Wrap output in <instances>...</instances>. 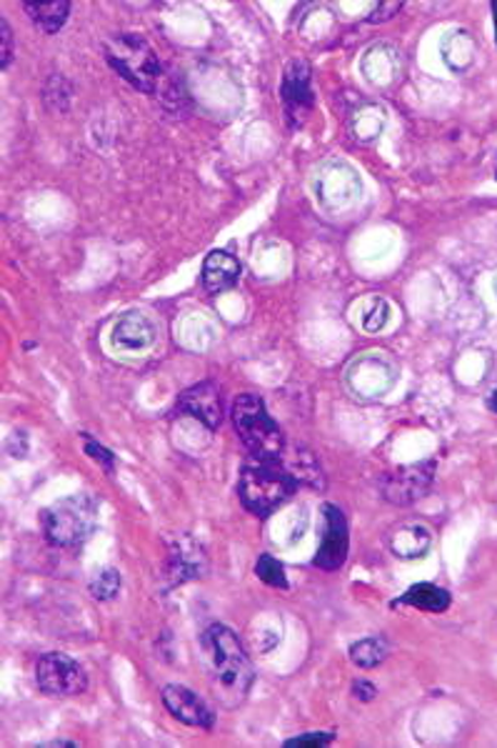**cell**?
Segmentation results:
<instances>
[{
	"mask_svg": "<svg viewBox=\"0 0 497 748\" xmlns=\"http://www.w3.org/2000/svg\"><path fill=\"white\" fill-rule=\"evenodd\" d=\"M201 649L208 668L210 684L218 699L226 705H238L253 686V663L247 659L243 643L228 626L213 624L201 636Z\"/></svg>",
	"mask_w": 497,
	"mask_h": 748,
	"instance_id": "obj_1",
	"label": "cell"
},
{
	"mask_svg": "<svg viewBox=\"0 0 497 748\" xmlns=\"http://www.w3.org/2000/svg\"><path fill=\"white\" fill-rule=\"evenodd\" d=\"M300 488V481L280 461H260L255 458L247 463L238 479V498L245 511L258 518H268L286 504Z\"/></svg>",
	"mask_w": 497,
	"mask_h": 748,
	"instance_id": "obj_2",
	"label": "cell"
},
{
	"mask_svg": "<svg viewBox=\"0 0 497 748\" xmlns=\"http://www.w3.org/2000/svg\"><path fill=\"white\" fill-rule=\"evenodd\" d=\"M98 526V504L88 493H73L53 500L40 514V529L50 546L75 548L85 543Z\"/></svg>",
	"mask_w": 497,
	"mask_h": 748,
	"instance_id": "obj_3",
	"label": "cell"
},
{
	"mask_svg": "<svg viewBox=\"0 0 497 748\" xmlns=\"http://www.w3.org/2000/svg\"><path fill=\"white\" fill-rule=\"evenodd\" d=\"M230 415H233V426L240 441L251 450L253 458H260V461H280L282 448H286V436H282L280 426L268 413L260 396H235Z\"/></svg>",
	"mask_w": 497,
	"mask_h": 748,
	"instance_id": "obj_4",
	"label": "cell"
},
{
	"mask_svg": "<svg viewBox=\"0 0 497 748\" xmlns=\"http://www.w3.org/2000/svg\"><path fill=\"white\" fill-rule=\"evenodd\" d=\"M106 61L110 68L143 93H156L160 81V58L138 33H116L106 40Z\"/></svg>",
	"mask_w": 497,
	"mask_h": 748,
	"instance_id": "obj_5",
	"label": "cell"
},
{
	"mask_svg": "<svg viewBox=\"0 0 497 748\" xmlns=\"http://www.w3.org/2000/svg\"><path fill=\"white\" fill-rule=\"evenodd\" d=\"M438 473V461L427 458V461L400 466V469L383 475L380 491L388 504L392 506H410L415 500L425 498L435 483Z\"/></svg>",
	"mask_w": 497,
	"mask_h": 748,
	"instance_id": "obj_6",
	"label": "cell"
},
{
	"mask_svg": "<svg viewBox=\"0 0 497 748\" xmlns=\"http://www.w3.org/2000/svg\"><path fill=\"white\" fill-rule=\"evenodd\" d=\"M36 684L43 693L56 696V699H68L78 696L88 686L83 666L65 653H43L36 663Z\"/></svg>",
	"mask_w": 497,
	"mask_h": 748,
	"instance_id": "obj_7",
	"label": "cell"
},
{
	"mask_svg": "<svg viewBox=\"0 0 497 748\" xmlns=\"http://www.w3.org/2000/svg\"><path fill=\"white\" fill-rule=\"evenodd\" d=\"M280 98L290 129H303L315 108L313 71L303 58H293V61L288 63L280 83Z\"/></svg>",
	"mask_w": 497,
	"mask_h": 748,
	"instance_id": "obj_8",
	"label": "cell"
},
{
	"mask_svg": "<svg viewBox=\"0 0 497 748\" xmlns=\"http://www.w3.org/2000/svg\"><path fill=\"white\" fill-rule=\"evenodd\" d=\"M350 551V531H348V518L340 511L336 504L323 506V535L318 554H315L313 564L323 568V571H338L342 564L348 560Z\"/></svg>",
	"mask_w": 497,
	"mask_h": 748,
	"instance_id": "obj_9",
	"label": "cell"
},
{
	"mask_svg": "<svg viewBox=\"0 0 497 748\" xmlns=\"http://www.w3.org/2000/svg\"><path fill=\"white\" fill-rule=\"evenodd\" d=\"M158 341V326L148 313L131 311L123 313L116 321L113 334H110V346L120 353H143Z\"/></svg>",
	"mask_w": 497,
	"mask_h": 748,
	"instance_id": "obj_10",
	"label": "cell"
},
{
	"mask_svg": "<svg viewBox=\"0 0 497 748\" xmlns=\"http://www.w3.org/2000/svg\"><path fill=\"white\" fill-rule=\"evenodd\" d=\"M178 413L191 415L208 431H216L222 423V398L218 384L203 381V384L183 390L178 398Z\"/></svg>",
	"mask_w": 497,
	"mask_h": 748,
	"instance_id": "obj_11",
	"label": "cell"
},
{
	"mask_svg": "<svg viewBox=\"0 0 497 748\" xmlns=\"http://www.w3.org/2000/svg\"><path fill=\"white\" fill-rule=\"evenodd\" d=\"M162 703L170 711V716L178 719L180 724L193 726V728H213L216 716H213L210 705L205 703L198 693L191 688L170 684L162 688Z\"/></svg>",
	"mask_w": 497,
	"mask_h": 748,
	"instance_id": "obj_12",
	"label": "cell"
},
{
	"mask_svg": "<svg viewBox=\"0 0 497 748\" xmlns=\"http://www.w3.org/2000/svg\"><path fill=\"white\" fill-rule=\"evenodd\" d=\"M203 288L210 295L226 293L238 286L240 280V261L228 251H213L203 261Z\"/></svg>",
	"mask_w": 497,
	"mask_h": 748,
	"instance_id": "obj_13",
	"label": "cell"
},
{
	"mask_svg": "<svg viewBox=\"0 0 497 748\" xmlns=\"http://www.w3.org/2000/svg\"><path fill=\"white\" fill-rule=\"evenodd\" d=\"M433 543V531L423 523H402L390 533V551L402 560H415L427 554Z\"/></svg>",
	"mask_w": 497,
	"mask_h": 748,
	"instance_id": "obj_14",
	"label": "cell"
},
{
	"mask_svg": "<svg viewBox=\"0 0 497 748\" xmlns=\"http://www.w3.org/2000/svg\"><path fill=\"white\" fill-rule=\"evenodd\" d=\"M203 568H205L203 548L193 539L183 535V539L173 546V551H170L168 571L170 576H173V583H183V581H191V578H198L203 574Z\"/></svg>",
	"mask_w": 497,
	"mask_h": 748,
	"instance_id": "obj_15",
	"label": "cell"
},
{
	"mask_svg": "<svg viewBox=\"0 0 497 748\" xmlns=\"http://www.w3.org/2000/svg\"><path fill=\"white\" fill-rule=\"evenodd\" d=\"M383 371H392L388 361H385V353H367L365 359H360L353 363V369L348 373V384L350 388L355 390V394H365V396H380L383 388L375 384V373H383Z\"/></svg>",
	"mask_w": 497,
	"mask_h": 748,
	"instance_id": "obj_16",
	"label": "cell"
},
{
	"mask_svg": "<svg viewBox=\"0 0 497 748\" xmlns=\"http://www.w3.org/2000/svg\"><path fill=\"white\" fill-rule=\"evenodd\" d=\"M25 13L46 33H58L71 15V0H25Z\"/></svg>",
	"mask_w": 497,
	"mask_h": 748,
	"instance_id": "obj_17",
	"label": "cell"
},
{
	"mask_svg": "<svg viewBox=\"0 0 497 748\" xmlns=\"http://www.w3.org/2000/svg\"><path fill=\"white\" fill-rule=\"evenodd\" d=\"M398 603L413 606L417 611H427V614H443V611L450 608V593L435 583H417L402 593L400 601H396V606Z\"/></svg>",
	"mask_w": 497,
	"mask_h": 748,
	"instance_id": "obj_18",
	"label": "cell"
},
{
	"mask_svg": "<svg viewBox=\"0 0 497 748\" xmlns=\"http://www.w3.org/2000/svg\"><path fill=\"white\" fill-rule=\"evenodd\" d=\"M477 56V46L470 33L458 31L450 33V38L443 44V61L448 63L452 73H465L468 68H473Z\"/></svg>",
	"mask_w": 497,
	"mask_h": 748,
	"instance_id": "obj_19",
	"label": "cell"
},
{
	"mask_svg": "<svg viewBox=\"0 0 497 748\" xmlns=\"http://www.w3.org/2000/svg\"><path fill=\"white\" fill-rule=\"evenodd\" d=\"M388 659V643L380 636H371V639H363L350 646V661L355 663L357 668H375Z\"/></svg>",
	"mask_w": 497,
	"mask_h": 748,
	"instance_id": "obj_20",
	"label": "cell"
},
{
	"mask_svg": "<svg viewBox=\"0 0 497 748\" xmlns=\"http://www.w3.org/2000/svg\"><path fill=\"white\" fill-rule=\"evenodd\" d=\"M120 586H123V581H120V574L116 568H102L100 574L90 578L88 589L96 601H113L120 593Z\"/></svg>",
	"mask_w": 497,
	"mask_h": 748,
	"instance_id": "obj_21",
	"label": "cell"
},
{
	"mask_svg": "<svg viewBox=\"0 0 497 748\" xmlns=\"http://www.w3.org/2000/svg\"><path fill=\"white\" fill-rule=\"evenodd\" d=\"M255 576L260 578L263 583L272 586V589H288V578H286V568H282L280 560L270 554H263L258 558V564H255Z\"/></svg>",
	"mask_w": 497,
	"mask_h": 748,
	"instance_id": "obj_22",
	"label": "cell"
},
{
	"mask_svg": "<svg viewBox=\"0 0 497 748\" xmlns=\"http://www.w3.org/2000/svg\"><path fill=\"white\" fill-rule=\"evenodd\" d=\"M388 318H390L388 303H385L383 299H378V301H375L373 309L363 316V326H365V330H371V334H375V330H383L385 328V323H388Z\"/></svg>",
	"mask_w": 497,
	"mask_h": 748,
	"instance_id": "obj_23",
	"label": "cell"
},
{
	"mask_svg": "<svg viewBox=\"0 0 497 748\" xmlns=\"http://www.w3.org/2000/svg\"><path fill=\"white\" fill-rule=\"evenodd\" d=\"M85 454H88L96 463H100L102 469H106L108 473H113V469H116V456L110 454V450H108L106 446H100V444H96V441L85 438Z\"/></svg>",
	"mask_w": 497,
	"mask_h": 748,
	"instance_id": "obj_24",
	"label": "cell"
},
{
	"mask_svg": "<svg viewBox=\"0 0 497 748\" xmlns=\"http://www.w3.org/2000/svg\"><path fill=\"white\" fill-rule=\"evenodd\" d=\"M332 738L336 734H303V736H295V738H288L286 748H323L332 744Z\"/></svg>",
	"mask_w": 497,
	"mask_h": 748,
	"instance_id": "obj_25",
	"label": "cell"
},
{
	"mask_svg": "<svg viewBox=\"0 0 497 748\" xmlns=\"http://www.w3.org/2000/svg\"><path fill=\"white\" fill-rule=\"evenodd\" d=\"M13 58V33L11 25L5 21H0V68H8Z\"/></svg>",
	"mask_w": 497,
	"mask_h": 748,
	"instance_id": "obj_26",
	"label": "cell"
},
{
	"mask_svg": "<svg viewBox=\"0 0 497 748\" xmlns=\"http://www.w3.org/2000/svg\"><path fill=\"white\" fill-rule=\"evenodd\" d=\"M400 8H402V3H380L378 11H375L367 21H371V23H385V21H390L392 15H398Z\"/></svg>",
	"mask_w": 497,
	"mask_h": 748,
	"instance_id": "obj_27",
	"label": "cell"
},
{
	"mask_svg": "<svg viewBox=\"0 0 497 748\" xmlns=\"http://www.w3.org/2000/svg\"><path fill=\"white\" fill-rule=\"evenodd\" d=\"M353 693H355V699L367 703V701H373L375 696H378V688H375L371 681H363V678H360V681L353 684Z\"/></svg>",
	"mask_w": 497,
	"mask_h": 748,
	"instance_id": "obj_28",
	"label": "cell"
},
{
	"mask_svg": "<svg viewBox=\"0 0 497 748\" xmlns=\"http://www.w3.org/2000/svg\"><path fill=\"white\" fill-rule=\"evenodd\" d=\"M40 748H78V744H73V741H46V744H40Z\"/></svg>",
	"mask_w": 497,
	"mask_h": 748,
	"instance_id": "obj_29",
	"label": "cell"
},
{
	"mask_svg": "<svg viewBox=\"0 0 497 748\" xmlns=\"http://www.w3.org/2000/svg\"><path fill=\"white\" fill-rule=\"evenodd\" d=\"M487 406H490V411H495V413H497V388H493L490 398H487Z\"/></svg>",
	"mask_w": 497,
	"mask_h": 748,
	"instance_id": "obj_30",
	"label": "cell"
},
{
	"mask_svg": "<svg viewBox=\"0 0 497 748\" xmlns=\"http://www.w3.org/2000/svg\"><path fill=\"white\" fill-rule=\"evenodd\" d=\"M490 8H493V21H495V44H497V3H493Z\"/></svg>",
	"mask_w": 497,
	"mask_h": 748,
	"instance_id": "obj_31",
	"label": "cell"
}]
</instances>
